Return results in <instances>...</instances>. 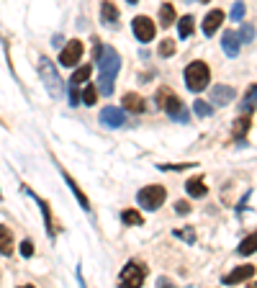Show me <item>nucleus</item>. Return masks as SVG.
Masks as SVG:
<instances>
[{"mask_svg":"<svg viewBox=\"0 0 257 288\" xmlns=\"http://www.w3.org/2000/svg\"><path fill=\"white\" fill-rule=\"evenodd\" d=\"M98 70H100V90H103V96H111L116 75L121 70V57H118V52L111 47V44L98 47Z\"/></svg>","mask_w":257,"mask_h":288,"instance_id":"nucleus-1","label":"nucleus"},{"mask_svg":"<svg viewBox=\"0 0 257 288\" xmlns=\"http://www.w3.org/2000/svg\"><path fill=\"white\" fill-rule=\"evenodd\" d=\"M39 75H41V83L47 85L49 90V96L52 98H62V78H59V72H57V65H52V59L49 57H41L39 59Z\"/></svg>","mask_w":257,"mask_h":288,"instance_id":"nucleus-2","label":"nucleus"},{"mask_svg":"<svg viewBox=\"0 0 257 288\" xmlns=\"http://www.w3.org/2000/svg\"><path fill=\"white\" fill-rule=\"evenodd\" d=\"M157 103H160L175 121H180V124H188L190 116H188V111H185V105L180 103V98L172 93L170 88H160V90H157Z\"/></svg>","mask_w":257,"mask_h":288,"instance_id":"nucleus-3","label":"nucleus"},{"mask_svg":"<svg viewBox=\"0 0 257 288\" xmlns=\"http://www.w3.org/2000/svg\"><path fill=\"white\" fill-rule=\"evenodd\" d=\"M208 80H211V70H208L206 62H201V59H195V62H190L185 67V83L193 93H201V90L208 85Z\"/></svg>","mask_w":257,"mask_h":288,"instance_id":"nucleus-4","label":"nucleus"},{"mask_svg":"<svg viewBox=\"0 0 257 288\" xmlns=\"http://www.w3.org/2000/svg\"><path fill=\"white\" fill-rule=\"evenodd\" d=\"M165 198H168V191H165L162 186H147V188H142V191L137 193L139 206L147 208V211H157V208L165 203Z\"/></svg>","mask_w":257,"mask_h":288,"instance_id":"nucleus-5","label":"nucleus"},{"mask_svg":"<svg viewBox=\"0 0 257 288\" xmlns=\"http://www.w3.org/2000/svg\"><path fill=\"white\" fill-rule=\"evenodd\" d=\"M147 278V268L137 265V263H129L124 270H121V276H118V286L121 288H139Z\"/></svg>","mask_w":257,"mask_h":288,"instance_id":"nucleus-6","label":"nucleus"},{"mask_svg":"<svg viewBox=\"0 0 257 288\" xmlns=\"http://www.w3.org/2000/svg\"><path fill=\"white\" fill-rule=\"evenodd\" d=\"M83 41L80 39H72V41H67L65 47H62V54H59V65L62 67H75L83 59Z\"/></svg>","mask_w":257,"mask_h":288,"instance_id":"nucleus-7","label":"nucleus"},{"mask_svg":"<svg viewBox=\"0 0 257 288\" xmlns=\"http://www.w3.org/2000/svg\"><path fill=\"white\" fill-rule=\"evenodd\" d=\"M131 28H134V36H137L142 44L152 41V39H155V34H157L155 23L149 21L147 16H137V18H134V23H131Z\"/></svg>","mask_w":257,"mask_h":288,"instance_id":"nucleus-8","label":"nucleus"},{"mask_svg":"<svg viewBox=\"0 0 257 288\" xmlns=\"http://www.w3.org/2000/svg\"><path fill=\"white\" fill-rule=\"evenodd\" d=\"M100 124L108 126V129H118L126 124V113L118 108V105H105V108L100 111Z\"/></svg>","mask_w":257,"mask_h":288,"instance_id":"nucleus-9","label":"nucleus"},{"mask_svg":"<svg viewBox=\"0 0 257 288\" xmlns=\"http://www.w3.org/2000/svg\"><path fill=\"white\" fill-rule=\"evenodd\" d=\"M221 23H224V10H221V8H214V10H211L208 16L203 18L201 28H203V34H206V36H214V34H216V28H219Z\"/></svg>","mask_w":257,"mask_h":288,"instance_id":"nucleus-10","label":"nucleus"},{"mask_svg":"<svg viewBox=\"0 0 257 288\" xmlns=\"http://www.w3.org/2000/svg\"><path fill=\"white\" fill-rule=\"evenodd\" d=\"M255 276V268L252 265H239V268H234L229 276H224V283L226 286H237V283H242V281H247V278H252Z\"/></svg>","mask_w":257,"mask_h":288,"instance_id":"nucleus-11","label":"nucleus"},{"mask_svg":"<svg viewBox=\"0 0 257 288\" xmlns=\"http://www.w3.org/2000/svg\"><path fill=\"white\" fill-rule=\"evenodd\" d=\"M232 98H234V90L229 85H216L211 90V103L208 105H226Z\"/></svg>","mask_w":257,"mask_h":288,"instance_id":"nucleus-12","label":"nucleus"},{"mask_svg":"<svg viewBox=\"0 0 257 288\" xmlns=\"http://www.w3.org/2000/svg\"><path fill=\"white\" fill-rule=\"evenodd\" d=\"M121 105H124V111H131V113H142L147 100L139 96V93H126L124 100H121Z\"/></svg>","mask_w":257,"mask_h":288,"instance_id":"nucleus-13","label":"nucleus"},{"mask_svg":"<svg viewBox=\"0 0 257 288\" xmlns=\"http://www.w3.org/2000/svg\"><path fill=\"white\" fill-rule=\"evenodd\" d=\"M100 18H103V23L108 26V28H116V23H118V8H116V3H103Z\"/></svg>","mask_w":257,"mask_h":288,"instance_id":"nucleus-14","label":"nucleus"},{"mask_svg":"<svg viewBox=\"0 0 257 288\" xmlns=\"http://www.w3.org/2000/svg\"><path fill=\"white\" fill-rule=\"evenodd\" d=\"M221 47H224L226 57H237L239 54V39H237V34L234 31H226L224 39H221Z\"/></svg>","mask_w":257,"mask_h":288,"instance_id":"nucleus-15","label":"nucleus"},{"mask_svg":"<svg viewBox=\"0 0 257 288\" xmlns=\"http://www.w3.org/2000/svg\"><path fill=\"white\" fill-rule=\"evenodd\" d=\"M62 178L67 180V186H70V191L75 193V198H78V203H80V206H83L85 211H90V201H87V195H85V193H83V191L78 188V183H75V180L70 178V173H65V170H62Z\"/></svg>","mask_w":257,"mask_h":288,"instance_id":"nucleus-16","label":"nucleus"},{"mask_svg":"<svg viewBox=\"0 0 257 288\" xmlns=\"http://www.w3.org/2000/svg\"><path fill=\"white\" fill-rule=\"evenodd\" d=\"M0 252L3 255H10L13 252V234L5 224H0Z\"/></svg>","mask_w":257,"mask_h":288,"instance_id":"nucleus-17","label":"nucleus"},{"mask_svg":"<svg viewBox=\"0 0 257 288\" xmlns=\"http://www.w3.org/2000/svg\"><path fill=\"white\" fill-rule=\"evenodd\" d=\"M90 72H93V67H90V65H83V67H78V70H75V75L70 78V85H72V88H80V83H87Z\"/></svg>","mask_w":257,"mask_h":288,"instance_id":"nucleus-18","label":"nucleus"},{"mask_svg":"<svg viewBox=\"0 0 257 288\" xmlns=\"http://www.w3.org/2000/svg\"><path fill=\"white\" fill-rule=\"evenodd\" d=\"M185 188H188V193L193 195V198H201V195H206V183H203V178H190Z\"/></svg>","mask_w":257,"mask_h":288,"instance_id":"nucleus-19","label":"nucleus"},{"mask_svg":"<svg viewBox=\"0 0 257 288\" xmlns=\"http://www.w3.org/2000/svg\"><path fill=\"white\" fill-rule=\"evenodd\" d=\"M36 203H39L41 214H44V221H47V232H49V237H54V234H57V226H54V221H52V211H49V203H47V201H41V198H36Z\"/></svg>","mask_w":257,"mask_h":288,"instance_id":"nucleus-20","label":"nucleus"},{"mask_svg":"<svg viewBox=\"0 0 257 288\" xmlns=\"http://www.w3.org/2000/svg\"><path fill=\"white\" fill-rule=\"evenodd\" d=\"M95 100H98V88L90 85V83H85V85H83V103H85V105H95Z\"/></svg>","mask_w":257,"mask_h":288,"instance_id":"nucleus-21","label":"nucleus"},{"mask_svg":"<svg viewBox=\"0 0 257 288\" xmlns=\"http://www.w3.org/2000/svg\"><path fill=\"white\" fill-rule=\"evenodd\" d=\"M160 21H162V26H172V21H175V8H172L170 3H165V5L160 8Z\"/></svg>","mask_w":257,"mask_h":288,"instance_id":"nucleus-22","label":"nucleus"},{"mask_svg":"<svg viewBox=\"0 0 257 288\" xmlns=\"http://www.w3.org/2000/svg\"><path fill=\"white\" fill-rule=\"evenodd\" d=\"M177 31H180V39H188L193 34V16H183V18H180Z\"/></svg>","mask_w":257,"mask_h":288,"instance_id":"nucleus-23","label":"nucleus"},{"mask_svg":"<svg viewBox=\"0 0 257 288\" xmlns=\"http://www.w3.org/2000/svg\"><path fill=\"white\" fill-rule=\"evenodd\" d=\"M255 245H257V234L252 232V234H250V237L239 245V250H237V252H239V255H252V252H255Z\"/></svg>","mask_w":257,"mask_h":288,"instance_id":"nucleus-24","label":"nucleus"},{"mask_svg":"<svg viewBox=\"0 0 257 288\" xmlns=\"http://www.w3.org/2000/svg\"><path fill=\"white\" fill-rule=\"evenodd\" d=\"M124 224H134V226L144 224V216L139 214V211H134V208H126V211H124Z\"/></svg>","mask_w":257,"mask_h":288,"instance_id":"nucleus-25","label":"nucleus"},{"mask_svg":"<svg viewBox=\"0 0 257 288\" xmlns=\"http://www.w3.org/2000/svg\"><path fill=\"white\" fill-rule=\"evenodd\" d=\"M247 129H250V116H247V118H245V116L237 118V124H234V136H237V139H242V136L247 134Z\"/></svg>","mask_w":257,"mask_h":288,"instance_id":"nucleus-26","label":"nucleus"},{"mask_svg":"<svg viewBox=\"0 0 257 288\" xmlns=\"http://www.w3.org/2000/svg\"><path fill=\"white\" fill-rule=\"evenodd\" d=\"M237 39H239V41H245V44H252V39H255V26H252V23H245Z\"/></svg>","mask_w":257,"mask_h":288,"instance_id":"nucleus-27","label":"nucleus"},{"mask_svg":"<svg viewBox=\"0 0 257 288\" xmlns=\"http://www.w3.org/2000/svg\"><path fill=\"white\" fill-rule=\"evenodd\" d=\"M193 108H195V116H201V118H206V116L214 113V108H211L206 100H195V103H193Z\"/></svg>","mask_w":257,"mask_h":288,"instance_id":"nucleus-28","label":"nucleus"},{"mask_svg":"<svg viewBox=\"0 0 257 288\" xmlns=\"http://www.w3.org/2000/svg\"><path fill=\"white\" fill-rule=\"evenodd\" d=\"M175 54V41L172 39H165L160 44V57H172Z\"/></svg>","mask_w":257,"mask_h":288,"instance_id":"nucleus-29","label":"nucleus"},{"mask_svg":"<svg viewBox=\"0 0 257 288\" xmlns=\"http://www.w3.org/2000/svg\"><path fill=\"white\" fill-rule=\"evenodd\" d=\"M21 255H23V257H31V255H34V245H31V239H23V242H21Z\"/></svg>","mask_w":257,"mask_h":288,"instance_id":"nucleus-30","label":"nucleus"},{"mask_svg":"<svg viewBox=\"0 0 257 288\" xmlns=\"http://www.w3.org/2000/svg\"><path fill=\"white\" fill-rule=\"evenodd\" d=\"M70 103L72 105H80V88H72L70 85Z\"/></svg>","mask_w":257,"mask_h":288,"instance_id":"nucleus-31","label":"nucleus"},{"mask_svg":"<svg viewBox=\"0 0 257 288\" xmlns=\"http://www.w3.org/2000/svg\"><path fill=\"white\" fill-rule=\"evenodd\" d=\"M242 16H245V5H242V3H234V8H232V18L239 21Z\"/></svg>","mask_w":257,"mask_h":288,"instance_id":"nucleus-32","label":"nucleus"},{"mask_svg":"<svg viewBox=\"0 0 257 288\" xmlns=\"http://www.w3.org/2000/svg\"><path fill=\"white\" fill-rule=\"evenodd\" d=\"M175 211H177V214H190V203H188V201H177V203H175Z\"/></svg>","mask_w":257,"mask_h":288,"instance_id":"nucleus-33","label":"nucleus"},{"mask_svg":"<svg viewBox=\"0 0 257 288\" xmlns=\"http://www.w3.org/2000/svg\"><path fill=\"white\" fill-rule=\"evenodd\" d=\"M175 234H177V237H183V239H188V242H190V245H193V242H195V234H193L190 229H177Z\"/></svg>","mask_w":257,"mask_h":288,"instance_id":"nucleus-34","label":"nucleus"},{"mask_svg":"<svg viewBox=\"0 0 257 288\" xmlns=\"http://www.w3.org/2000/svg\"><path fill=\"white\" fill-rule=\"evenodd\" d=\"M252 103H255V85L250 88V96L245 98V105H247V108H252Z\"/></svg>","mask_w":257,"mask_h":288,"instance_id":"nucleus-35","label":"nucleus"},{"mask_svg":"<svg viewBox=\"0 0 257 288\" xmlns=\"http://www.w3.org/2000/svg\"><path fill=\"white\" fill-rule=\"evenodd\" d=\"M160 288H175V286H172L170 281H165V278H162V281H160Z\"/></svg>","mask_w":257,"mask_h":288,"instance_id":"nucleus-36","label":"nucleus"},{"mask_svg":"<svg viewBox=\"0 0 257 288\" xmlns=\"http://www.w3.org/2000/svg\"><path fill=\"white\" fill-rule=\"evenodd\" d=\"M21 288H34V286H21Z\"/></svg>","mask_w":257,"mask_h":288,"instance_id":"nucleus-37","label":"nucleus"}]
</instances>
